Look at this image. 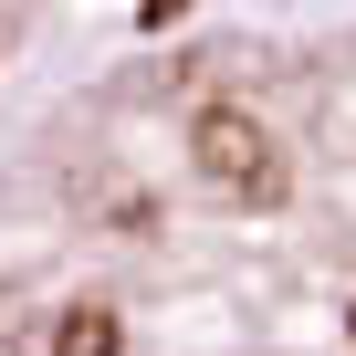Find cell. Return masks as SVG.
Instances as JSON below:
<instances>
[{
  "label": "cell",
  "mask_w": 356,
  "mask_h": 356,
  "mask_svg": "<svg viewBox=\"0 0 356 356\" xmlns=\"http://www.w3.org/2000/svg\"><path fill=\"white\" fill-rule=\"evenodd\" d=\"M0 356H356V0L84 11L0 115Z\"/></svg>",
  "instance_id": "cell-1"
}]
</instances>
